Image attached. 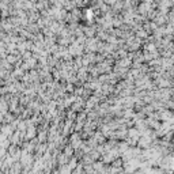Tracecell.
Instances as JSON below:
<instances>
[{
  "mask_svg": "<svg viewBox=\"0 0 174 174\" xmlns=\"http://www.w3.org/2000/svg\"><path fill=\"white\" fill-rule=\"evenodd\" d=\"M118 166H120V167L122 166V165H121V161H116V162H114V166H113V167H118Z\"/></svg>",
  "mask_w": 174,
  "mask_h": 174,
  "instance_id": "cell-1",
  "label": "cell"
}]
</instances>
